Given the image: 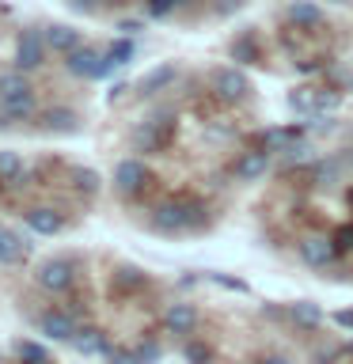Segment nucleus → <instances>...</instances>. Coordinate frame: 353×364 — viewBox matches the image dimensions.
Masks as SVG:
<instances>
[{"instance_id":"32","label":"nucleus","mask_w":353,"mask_h":364,"mask_svg":"<svg viewBox=\"0 0 353 364\" xmlns=\"http://www.w3.org/2000/svg\"><path fill=\"white\" fill-rule=\"evenodd\" d=\"M334 247H338V250H353V220L342 224L338 232H334Z\"/></svg>"},{"instance_id":"26","label":"nucleus","mask_w":353,"mask_h":364,"mask_svg":"<svg viewBox=\"0 0 353 364\" xmlns=\"http://www.w3.org/2000/svg\"><path fill=\"white\" fill-rule=\"evenodd\" d=\"M182 357H186V364H213V349L205 341H186Z\"/></svg>"},{"instance_id":"7","label":"nucleus","mask_w":353,"mask_h":364,"mask_svg":"<svg viewBox=\"0 0 353 364\" xmlns=\"http://www.w3.org/2000/svg\"><path fill=\"white\" fill-rule=\"evenodd\" d=\"M46 34L38 31H23L19 34V46H16V65H19V73H31V68H38L46 61Z\"/></svg>"},{"instance_id":"30","label":"nucleus","mask_w":353,"mask_h":364,"mask_svg":"<svg viewBox=\"0 0 353 364\" xmlns=\"http://www.w3.org/2000/svg\"><path fill=\"white\" fill-rule=\"evenodd\" d=\"M179 4H182V0H144V11H148L152 19H167Z\"/></svg>"},{"instance_id":"18","label":"nucleus","mask_w":353,"mask_h":364,"mask_svg":"<svg viewBox=\"0 0 353 364\" xmlns=\"http://www.w3.org/2000/svg\"><path fill=\"white\" fill-rule=\"evenodd\" d=\"M175 76H179L175 65H159V68H152V73L141 80V95H156V91H164L167 84H175Z\"/></svg>"},{"instance_id":"6","label":"nucleus","mask_w":353,"mask_h":364,"mask_svg":"<svg viewBox=\"0 0 353 364\" xmlns=\"http://www.w3.org/2000/svg\"><path fill=\"white\" fill-rule=\"evenodd\" d=\"M334 258H338L334 235H307L300 243V262H304V266H312V269H327Z\"/></svg>"},{"instance_id":"9","label":"nucleus","mask_w":353,"mask_h":364,"mask_svg":"<svg viewBox=\"0 0 353 364\" xmlns=\"http://www.w3.org/2000/svg\"><path fill=\"white\" fill-rule=\"evenodd\" d=\"M164 326H167V334L190 338L194 326H198V307H194V304H171L164 311Z\"/></svg>"},{"instance_id":"19","label":"nucleus","mask_w":353,"mask_h":364,"mask_svg":"<svg viewBox=\"0 0 353 364\" xmlns=\"http://www.w3.org/2000/svg\"><path fill=\"white\" fill-rule=\"evenodd\" d=\"M300 164H312V144L296 133L293 141L285 144V152H281V167H300Z\"/></svg>"},{"instance_id":"5","label":"nucleus","mask_w":353,"mask_h":364,"mask_svg":"<svg viewBox=\"0 0 353 364\" xmlns=\"http://www.w3.org/2000/svg\"><path fill=\"white\" fill-rule=\"evenodd\" d=\"M73 281H76V266L68 258H50L38 266V284L46 292H65L73 289Z\"/></svg>"},{"instance_id":"12","label":"nucleus","mask_w":353,"mask_h":364,"mask_svg":"<svg viewBox=\"0 0 353 364\" xmlns=\"http://www.w3.org/2000/svg\"><path fill=\"white\" fill-rule=\"evenodd\" d=\"M307 182L319 190H330L334 182H342V159H312L307 164Z\"/></svg>"},{"instance_id":"25","label":"nucleus","mask_w":353,"mask_h":364,"mask_svg":"<svg viewBox=\"0 0 353 364\" xmlns=\"http://www.w3.org/2000/svg\"><path fill=\"white\" fill-rule=\"evenodd\" d=\"M23 175V159L16 152H0V182H16Z\"/></svg>"},{"instance_id":"22","label":"nucleus","mask_w":353,"mask_h":364,"mask_svg":"<svg viewBox=\"0 0 353 364\" xmlns=\"http://www.w3.org/2000/svg\"><path fill=\"white\" fill-rule=\"evenodd\" d=\"M133 53H137V46H133V38H118L107 50V68H122V65H130L133 61Z\"/></svg>"},{"instance_id":"17","label":"nucleus","mask_w":353,"mask_h":364,"mask_svg":"<svg viewBox=\"0 0 353 364\" xmlns=\"http://www.w3.org/2000/svg\"><path fill=\"white\" fill-rule=\"evenodd\" d=\"M0 107H4V118H11V122L31 118V114H34V91H19V95L0 99Z\"/></svg>"},{"instance_id":"14","label":"nucleus","mask_w":353,"mask_h":364,"mask_svg":"<svg viewBox=\"0 0 353 364\" xmlns=\"http://www.w3.org/2000/svg\"><path fill=\"white\" fill-rule=\"evenodd\" d=\"M46 46H50L53 53H73L80 46V31L65 27V23H57V27H46Z\"/></svg>"},{"instance_id":"20","label":"nucleus","mask_w":353,"mask_h":364,"mask_svg":"<svg viewBox=\"0 0 353 364\" xmlns=\"http://www.w3.org/2000/svg\"><path fill=\"white\" fill-rule=\"evenodd\" d=\"M27 224L38 235H57V232H61V216H57L53 209H31L27 213Z\"/></svg>"},{"instance_id":"34","label":"nucleus","mask_w":353,"mask_h":364,"mask_svg":"<svg viewBox=\"0 0 353 364\" xmlns=\"http://www.w3.org/2000/svg\"><path fill=\"white\" fill-rule=\"evenodd\" d=\"M239 8H243V0H216L213 4L216 16H232V11H239Z\"/></svg>"},{"instance_id":"27","label":"nucleus","mask_w":353,"mask_h":364,"mask_svg":"<svg viewBox=\"0 0 353 364\" xmlns=\"http://www.w3.org/2000/svg\"><path fill=\"white\" fill-rule=\"evenodd\" d=\"M16 353H19V360H23V364H50L46 349H42V346H34V341H19Z\"/></svg>"},{"instance_id":"2","label":"nucleus","mask_w":353,"mask_h":364,"mask_svg":"<svg viewBox=\"0 0 353 364\" xmlns=\"http://www.w3.org/2000/svg\"><path fill=\"white\" fill-rule=\"evenodd\" d=\"M209 84H213V95L221 102H243L251 95V80H247V73L239 65L216 68V73L209 76Z\"/></svg>"},{"instance_id":"29","label":"nucleus","mask_w":353,"mask_h":364,"mask_svg":"<svg viewBox=\"0 0 353 364\" xmlns=\"http://www.w3.org/2000/svg\"><path fill=\"white\" fill-rule=\"evenodd\" d=\"M114 284H118V289H141V284H144V273L133 269V266H122L118 277H114Z\"/></svg>"},{"instance_id":"31","label":"nucleus","mask_w":353,"mask_h":364,"mask_svg":"<svg viewBox=\"0 0 353 364\" xmlns=\"http://www.w3.org/2000/svg\"><path fill=\"white\" fill-rule=\"evenodd\" d=\"M73 178H76V186L84 190V193H95V190H99V175H95V171H84V167H80V171H73Z\"/></svg>"},{"instance_id":"13","label":"nucleus","mask_w":353,"mask_h":364,"mask_svg":"<svg viewBox=\"0 0 353 364\" xmlns=\"http://www.w3.org/2000/svg\"><path fill=\"white\" fill-rule=\"evenodd\" d=\"M73 346H76V353H84V357H99V353H110V349H107V334H102V330H95V326L76 330Z\"/></svg>"},{"instance_id":"38","label":"nucleus","mask_w":353,"mask_h":364,"mask_svg":"<svg viewBox=\"0 0 353 364\" xmlns=\"http://www.w3.org/2000/svg\"><path fill=\"white\" fill-rule=\"evenodd\" d=\"M346 201H349V209H353V186H349V193H346Z\"/></svg>"},{"instance_id":"3","label":"nucleus","mask_w":353,"mask_h":364,"mask_svg":"<svg viewBox=\"0 0 353 364\" xmlns=\"http://www.w3.org/2000/svg\"><path fill=\"white\" fill-rule=\"evenodd\" d=\"M68 57V73L73 76H84V80H99V76H107L110 68H107V57H102L99 50H91V46H76L73 53H65Z\"/></svg>"},{"instance_id":"8","label":"nucleus","mask_w":353,"mask_h":364,"mask_svg":"<svg viewBox=\"0 0 353 364\" xmlns=\"http://www.w3.org/2000/svg\"><path fill=\"white\" fill-rule=\"evenodd\" d=\"M270 156H273V152H266L262 144H258V148H247V152L236 159V167H232L236 182H258V178L270 171Z\"/></svg>"},{"instance_id":"11","label":"nucleus","mask_w":353,"mask_h":364,"mask_svg":"<svg viewBox=\"0 0 353 364\" xmlns=\"http://www.w3.org/2000/svg\"><path fill=\"white\" fill-rule=\"evenodd\" d=\"M285 19L293 23V27H304V31H312L323 23V8L315 4V0H293L289 8H285Z\"/></svg>"},{"instance_id":"36","label":"nucleus","mask_w":353,"mask_h":364,"mask_svg":"<svg viewBox=\"0 0 353 364\" xmlns=\"http://www.w3.org/2000/svg\"><path fill=\"white\" fill-rule=\"evenodd\" d=\"M334 323H338V326H346V330H353V311H338V315H334Z\"/></svg>"},{"instance_id":"4","label":"nucleus","mask_w":353,"mask_h":364,"mask_svg":"<svg viewBox=\"0 0 353 364\" xmlns=\"http://www.w3.org/2000/svg\"><path fill=\"white\" fill-rule=\"evenodd\" d=\"M148 182H152V175H148V167L141 159H122V164L114 167V186H118V193H125V198H137Z\"/></svg>"},{"instance_id":"28","label":"nucleus","mask_w":353,"mask_h":364,"mask_svg":"<svg viewBox=\"0 0 353 364\" xmlns=\"http://www.w3.org/2000/svg\"><path fill=\"white\" fill-rule=\"evenodd\" d=\"M19 91H31L27 80H23V73H4V76H0V99L19 95Z\"/></svg>"},{"instance_id":"37","label":"nucleus","mask_w":353,"mask_h":364,"mask_svg":"<svg viewBox=\"0 0 353 364\" xmlns=\"http://www.w3.org/2000/svg\"><path fill=\"white\" fill-rule=\"evenodd\" d=\"M258 364H293V360L289 357H262Z\"/></svg>"},{"instance_id":"1","label":"nucleus","mask_w":353,"mask_h":364,"mask_svg":"<svg viewBox=\"0 0 353 364\" xmlns=\"http://www.w3.org/2000/svg\"><path fill=\"white\" fill-rule=\"evenodd\" d=\"M205 224V209L198 201H159L152 209V228L164 235H179Z\"/></svg>"},{"instance_id":"24","label":"nucleus","mask_w":353,"mask_h":364,"mask_svg":"<svg viewBox=\"0 0 353 364\" xmlns=\"http://www.w3.org/2000/svg\"><path fill=\"white\" fill-rule=\"evenodd\" d=\"M296 133L300 129H266L262 133V148H266V152H285V144H289Z\"/></svg>"},{"instance_id":"15","label":"nucleus","mask_w":353,"mask_h":364,"mask_svg":"<svg viewBox=\"0 0 353 364\" xmlns=\"http://www.w3.org/2000/svg\"><path fill=\"white\" fill-rule=\"evenodd\" d=\"M289 315H293V323L300 326V330H315L319 323H323V307L312 304V300H296V304H289Z\"/></svg>"},{"instance_id":"23","label":"nucleus","mask_w":353,"mask_h":364,"mask_svg":"<svg viewBox=\"0 0 353 364\" xmlns=\"http://www.w3.org/2000/svg\"><path fill=\"white\" fill-rule=\"evenodd\" d=\"M232 61H239V65L258 61V46H255V38H251V34H239V38L232 42Z\"/></svg>"},{"instance_id":"33","label":"nucleus","mask_w":353,"mask_h":364,"mask_svg":"<svg viewBox=\"0 0 353 364\" xmlns=\"http://www.w3.org/2000/svg\"><path fill=\"white\" fill-rule=\"evenodd\" d=\"M137 357H141V364H156L159 360V346L156 341H144V346L137 349Z\"/></svg>"},{"instance_id":"16","label":"nucleus","mask_w":353,"mask_h":364,"mask_svg":"<svg viewBox=\"0 0 353 364\" xmlns=\"http://www.w3.org/2000/svg\"><path fill=\"white\" fill-rule=\"evenodd\" d=\"M23 255H27V243H23L11 228L0 224V266H11V262H19Z\"/></svg>"},{"instance_id":"35","label":"nucleus","mask_w":353,"mask_h":364,"mask_svg":"<svg viewBox=\"0 0 353 364\" xmlns=\"http://www.w3.org/2000/svg\"><path fill=\"white\" fill-rule=\"evenodd\" d=\"M110 364H141L137 353H110Z\"/></svg>"},{"instance_id":"21","label":"nucleus","mask_w":353,"mask_h":364,"mask_svg":"<svg viewBox=\"0 0 353 364\" xmlns=\"http://www.w3.org/2000/svg\"><path fill=\"white\" fill-rule=\"evenodd\" d=\"M76 114L68 110V107H53V110H46V129L50 133H76Z\"/></svg>"},{"instance_id":"10","label":"nucleus","mask_w":353,"mask_h":364,"mask_svg":"<svg viewBox=\"0 0 353 364\" xmlns=\"http://www.w3.org/2000/svg\"><path fill=\"white\" fill-rule=\"evenodd\" d=\"M38 330L46 338H53V341H73L76 338V318L68 311H46L38 318Z\"/></svg>"}]
</instances>
